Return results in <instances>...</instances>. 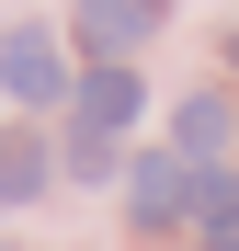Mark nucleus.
I'll return each mask as SVG.
<instances>
[{"label":"nucleus","instance_id":"nucleus-6","mask_svg":"<svg viewBox=\"0 0 239 251\" xmlns=\"http://www.w3.org/2000/svg\"><path fill=\"white\" fill-rule=\"evenodd\" d=\"M23 194H46V149L34 137H0V205H23Z\"/></svg>","mask_w":239,"mask_h":251},{"label":"nucleus","instance_id":"nucleus-5","mask_svg":"<svg viewBox=\"0 0 239 251\" xmlns=\"http://www.w3.org/2000/svg\"><path fill=\"white\" fill-rule=\"evenodd\" d=\"M217 149H228V103H217V92H194V103H182V160L205 172Z\"/></svg>","mask_w":239,"mask_h":251},{"label":"nucleus","instance_id":"nucleus-9","mask_svg":"<svg viewBox=\"0 0 239 251\" xmlns=\"http://www.w3.org/2000/svg\"><path fill=\"white\" fill-rule=\"evenodd\" d=\"M228 57H239V34H228Z\"/></svg>","mask_w":239,"mask_h":251},{"label":"nucleus","instance_id":"nucleus-4","mask_svg":"<svg viewBox=\"0 0 239 251\" xmlns=\"http://www.w3.org/2000/svg\"><path fill=\"white\" fill-rule=\"evenodd\" d=\"M148 23H159V0H80V46H91L103 69H114V57H126V46H137V34H148Z\"/></svg>","mask_w":239,"mask_h":251},{"label":"nucleus","instance_id":"nucleus-3","mask_svg":"<svg viewBox=\"0 0 239 251\" xmlns=\"http://www.w3.org/2000/svg\"><path fill=\"white\" fill-rule=\"evenodd\" d=\"M0 92H12V103H57L68 92V69H57L46 34H0Z\"/></svg>","mask_w":239,"mask_h":251},{"label":"nucleus","instance_id":"nucleus-8","mask_svg":"<svg viewBox=\"0 0 239 251\" xmlns=\"http://www.w3.org/2000/svg\"><path fill=\"white\" fill-rule=\"evenodd\" d=\"M68 172H80V183H103V172H114V137H80V126H68Z\"/></svg>","mask_w":239,"mask_h":251},{"label":"nucleus","instance_id":"nucleus-2","mask_svg":"<svg viewBox=\"0 0 239 251\" xmlns=\"http://www.w3.org/2000/svg\"><path fill=\"white\" fill-rule=\"evenodd\" d=\"M182 205H194V160H182V149H171V160H137V183H126V217H137V228H171Z\"/></svg>","mask_w":239,"mask_h":251},{"label":"nucleus","instance_id":"nucleus-7","mask_svg":"<svg viewBox=\"0 0 239 251\" xmlns=\"http://www.w3.org/2000/svg\"><path fill=\"white\" fill-rule=\"evenodd\" d=\"M194 217H205L217 240H239V183L217 172V160H205V172H194Z\"/></svg>","mask_w":239,"mask_h":251},{"label":"nucleus","instance_id":"nucleus-10","mask_svg":"<svg viewBox=\"0 0 239 251\" xmlns=\"http://www.w3.org/2000/svg\"><path fill=\"white\" fill-rule=\"evenodd\" d=\"M217 251H239V240H217Z\"/></svg>","mask_w":239,"mask_h":251},{"label":"nucleus","instance_id":"nucleus-1","mask_svg":"<svg viewBox=\"0 0 239 251\" xmlns=\"http://www.w3.org/2000/svg\"><path fill=\"white\" fill-rule=\"evenodd\" d=\"M68 103H80V114H68L80 137H126V126L148 114V92H137V69H91V80H80Z\"/></svg>","mask_w":239,"mask_h":251}]
</instances>
